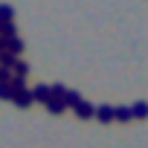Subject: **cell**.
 <instances>
[{
    "label": "cell",
    "mask_w": 148,
    "mask_h": 148,
    "mask_svg": "<svg viewBox=\"0 0 148 148\" xmlns=\"http://www.w3.org/2000/svg\"><path fill=\"white\" fill-rule=\"evenodd\" d=\"M96 119H99V122H113V119H116V108L99 105V108H96Z\"/></svg>",
    "instance_id": "obj_1"
},
{
    "label": "cell",
    "mask_w": 148,
    "mask_h": 148,
    "mask_svg": "<svg viewBox=\"0 0 148 148\" xmlns=\"http://www.w3.org/2000/svg\"><path fill=\"white\" fill-rule=\"evenodd\" d=\"M32 96H35V102H44V105H47V102L52 99V87H49V84H38V87L32 90Z\"/></svg>",
    "instance_id": "obj_2"
},
{
    "label": "cell",
    "mask_w": 148,
    "mask_h": 148,
    "mask_svg": "<svg viewBox=\"0 0 148 148\" xmlns=\"http://www.w3.org/2000/svg\"><path fill=\"white\" fill-rule=\"evenodd\" d=\"M12 102H15L18 108H29V105L35 102V96H32V90H23V93H18V96H15Z\"/></svg>",
    "instance_id": "obj_3"
},
{
    "label": "cell",
    "mask_w": 148,
    "mask_h": 148,
    "mask_svg": "<svg viewBox=\"0 0 148 148\" xmlns=\"http://www.w3.org/2000/svg\"><path fill=\"white\" fill-rule=\"evenodd\" d=\"M76 116H79V119H90V116H96V108H93L90 102H82V105L76 108Z\"/></svg>",
    "instance_id": "obj_4"
},
{
    "label": "cell",
    "mask_w": 148,
    "mask_h": 148,
    "mask_svg": "<svg viewBox=\"0 0 148 148\" xmlns=\"http://www.w3.org/2000/svg\"><path fill=\"white\" fill-rule=\"evenodd\" d=\"M47 110H49V113H64V110H67V102H64V99H55V96H52V99L47 102Z\"/></svg>",
    "instance_id": "obj_5"
},
{
    "label": "cell",
    "mask_w": 148,
    "mask_h": 148,
    "mask_svg": "<svg viewBox=\"0 0 148 148\" xmlns=\"http://www.w3.org/2000/svg\"><path fill=\"white\" fill-rule=\"evenodd\" d=\"M131 113H134L136 119H148V102H136V105H131Z\"/></svg>",
    "instance_id": "obj_6"
},
{
    "label": "cell",
    "mask_w": 148,
    "mask_h": 148,
    "mask_svg": "<svg viewBox=\"0 0 148 148\" xmlns=\"http://www.w3.org/2000/svg\"><path fill=\"white\" fill-rule=\"evenodd\" d=\"M12 18H15V9L9 3H0V23H12Z\"/></svg>",
    "instance_id": "obj_7"
},
{
    "label": "cell",
    "mask_w": 148,
    "mask_h": 148,
    "mask_svg": "<svg viewBox=\"0 0 148 148\" xmlns=\"http://www.w3.org/2000/svg\"><path fill=\"white\" fill-rule=\"evenodd\" d=\"M15 64H18V58H15L12 52H0V67H6V70H15Z\"/></svg>",
    "instance_id": "obj_8"
},
{
    "label": "cell",
    "mask_w": 148,
    "mask_h": 148,
    "mask_svg": "<svg viewBox=\"0 0 148 148\" xmlns=\"http://www.w3.org/2000/svg\"><path fill=\"white\" fill-rule=\"evenodd\" d=\"M12 73H15V76H18V79H26V76H29V64L18 58V64H15V70H12Z\"/></svg>",
    "instance_id": "obj_9"
},
{
    "label": "cell",
    "mask_w": 148,
    "mask_h": 148,
    "mask_svg": "<svg viewBox=\"0 0 148 148\" xmlns=\"http://www.w3.org/2000/svg\"><path fill=\"white\" fill-rule=\"evenodd\" d=\"M0 35H3V38H9V41H12V38H18V26H15V21H12V23H3Z\"/></svg>",
    "instance_id": "obj_10"
},
{
    "label": "cell",
    "mask_w": 148,
    "mask_h": 148,
    "mask_svg": "<svg viewBox=\"0 0 148 148\" xmlns=\"http://www.w3.org/2000/svg\"><path fill=\"white\" fill-rule=\"evenodd\" d=\"M6 52H12V55L18 58V55L23 52V41H21V38H12V41H9V49H6Z\"/></svg>",
    "instance_id": "obj_11"
},
{
    "label": "cell",
    "mask_w": 148,
    "mask_h": 148,
    "mask_svg": "<svg viewBox=\"0 0 148 148\" xmlns=\"http://www.w3.org/2000/svg\"><path fill=\"white\" fill-rule=\"evenodd\" d=\"M9 84H12V93H15V96H18V93H23V90H26V79H18V76H15V79H12V82H9Z\"/></svg>",
    "instance_id": "obj_12"
},
{
    "label": "cell",
    "mask_w": 148,
    "mask_h": 148,
    "mask_svg": "<svg viewBox=\"0 0 148 148\" xmlns=\"http://www.w3.org/2000/svg\"><path fill=\"white\" fill-rule=\"evenodd\" d=\"M116 119H119V122H128V119H134L131 108H116Z\"/></svg>",
    "instance_id": "obj_13"
},
{
    "label": "cell",
    "mask_w": 148,
    "mask_h": 148,
    "mask_svg": "<svg viewBox=\"0 0 148 148\" xmlns=\"http://www.w3.org/2000/svg\"><path fill=\"white\" fill-rule=\"evenodd\" d=\"M12 79H15V73H12V70H6V67H0V84H9Z\"/></svg>",
    "instance_id": "obj_14"
},
{
    "label": "cell",
    "mask_w": 148,
    "mask_h": 148,
    "mask_svg": "<svg viewBox=\"0 0 148 148\" xmlns=\"http://www.w3.org/2000/svg\"><path fill=\"white\" fill-rule=\"evenodd\" d=\"M0 99H15V93H12V84H0Z\"/></svg>",
    "instance_id": "obj_15"
},
{
    "label": "cell",
    "mask_w": 148,
    "mask_h": 148,
    "mask_svg": "<svg viewBox=\"0 0 148 148\" xmlns=\"http://www.w3.org/2000/svg\"><path fill=\"white\" fill-rule=\"evenodd\" d=\"M0 29H3V23H0Z\"/></svg>",
    "instance_id": "obj_16"
}]
</instances>
